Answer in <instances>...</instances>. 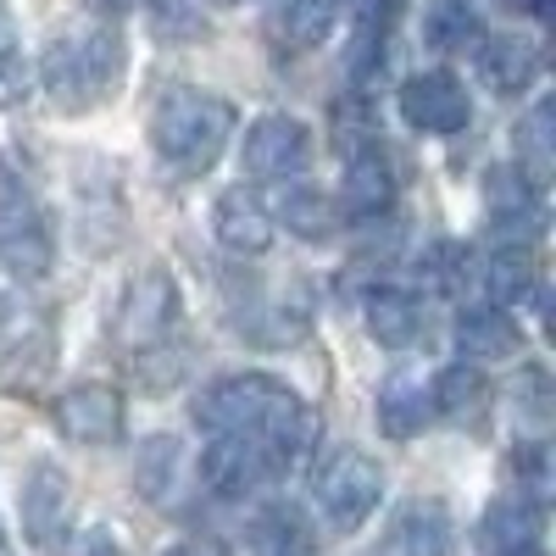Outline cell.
I'll return each instance as SVG.
<instances>
[{
	"label": "cell",
	"instance_id": "29",
	"mask_svg": "<svg viewBox=\"0 0 556 556\" xmlns=\"http://www.w3.org/2000/svg\"><path fill=\"white\" fill-rule=\"evenodd\" d=\"M23 96H28V67H23V56L12 51V45H0V106H12Z\"/></svg>",
	"mask_w": 556,
	"mask_h": 556
},
{
	"label": "cell",
	"instance_id": "20",
	"mask_svg": "<svg viewBox=\"0 0 556 556\" xmlns=\"http://www.w3.org/2000/svg\"><path fill=\"white\" fill-rule=\"evenodd\" d=\"M334 17H340V0H285L273 17L278 51H312V45L334 34Z\"/></svg>",
	"mask_w": 556,
	"mask_h": 556
},
{
	"label": "cell",
	"instance_id": "33",
	"mask_svg": "<svg viewBox=\"0 0 556 556\" xmlns=\"http://www.w3.org/2000/svg\"><path fill=\"white\" fill-rule=\"evenodd\" d=\"M495 556H545L540 545H518V551H495Z\"/></svg>",
	"mask_w": 556,
	"mask_h": 556
},
{
	"label": "cell",
	"instance_id": "24",
	"mask_svg": "<svg viewBox=\"0 0 556 556\" xmlns=\"http://www.w3.org/2000/svg\"><path fill=\"white\" fill-rule=\"evenodd\" d=\"M468 278H473V251L456 245V240H440L417 256V285L434 290V295H462Z\"/></svg>",
	"mask_w": 556,
	"mask_h": 556
},
{
	"label": "cell",
	"instance_id": "3",
	"mask_svg": "<svg viewBox=\"0 0 556 556\" xmlns=\"http://www.w3.org/2000/svg\"><path fill=\"white\" fill-rule=\"evenodd\" d=\"M123 62H128V51H123L117 28H89V34H62L45 45L39 78H45L56 106L89 112L123 84Z\"/></svg>",
	"mask_w": 556,
	"mask_h": 556
},
{
	"label": "cell",
	"instance_id": "28",
	"mask_svg": "<svg viewBox=\"0 0 556 556\" xmlns=\"http://www.w3.org/2000/svg\"><path fill=\"white\" fill-rule=\"evenodd\" d=\"M173 462H178V440H151L146 451H139V490H146L151 501H167V484L178 479Z\"/></svg>",
	"mask_w": 556,
	"mask_h": 556
},
{
	"label": "cell",
	"instance_id": "10",
	"mask_svg": "<svg viewBox=\"0 0 556 556\" xmlns=\"http://www.w3.org/2000/svg\"><path fill=\"white\" fill-rule=\"evenodd\" d=\"M123 395L117 384H78L56 401V429L73 440V445H112L123 440Z\"/></svg>",
	"mask_w": 556,
	"mask_h": 556
},
{
	"label": "cell",
	"instance_id": "5",
	"mask_svg": "<svg viewBox=\"0 0 556 556\" xmlns=\"http://www.w3.org/2000/svg\"><path fill=\"white\" fill-rule=\"evenodd\" d=\"M312 495L323 506V518H329L340 534L362 529V518L379 506L384 495V473H379V462L356 451V445H340L334 456H323V468L312 479Z\"/></svg>",
	"mask_w": 556,
	"mask_h": 556
},
{
	"label": "cell",
	"instance_id": "15",
	"mask_svg": "<svg viewBox=\"0 0 556 556\" xmlns=\"http://www.w3.org/2000/svg\"><path fill=\"white\" fill-rule=\"evenodd\" d=\"M212 228H217V240L235 251V256H262L273 245V217L256 195L245 190H223L217 206H212Z\"/></svg>",
	"mask_w": 556,
	"mask_h": 556
},
{
	"label": "cell",
	"instance_id": "30",
	"mask_svg": "<svg viewBox=\"0 0 556 556\" xmlns=\"http://www.w3.org/2000/svg\"><path fill=\"white\" fill-rule=\"evenodd\" d=\"M401 7L406 0H356V12H362V28H374V34H384L395 17H401Z\"/></svg>",
	"mask_w": 556,
	"mask_h": 556
},
{
	"label": "cell",
	"instance_id": "7",
	"mask_svg": "<svg viewBox=\"0 0 556 556\" xmlns=\"http://www.w3.org/2000/svg\"><path fill=\"white\" fill-rule=\"evenodd\" d=\"M484 206H490L495 235L513 240V251H523V240H534L545 228V195L518 162H495L484 173Z\"/></svg>",
	"mask_w": 556,
	"mask_h": 556
},
{
	"label": "cell",
	"instance_id": "18",
	"mask_svg": "<svg viewBox=\"0 0 556 556\" xmlns=\"http://www.w3.org/2000/svg\"><path fill=\"white\" fill-rule=\"evenodd\" d=\"M273 206H278V212H267V217L285 223L290 235H301V240H329L334 228H340V206L323 195L317 184H285Z\"/></svg>",
	"mask_w": 556,
	"mask_h": 556
},
{
	"label": "cell",
	"instance_id": "34",
	"mask_svg": "<svg viewBox=\"0 0 556 556\" xmlns=\"http://www.w3.org/2000/svg\"><path fill=\"white\" fill-rule=\"evenodd\" d=\"M0 556H7V534H0Z\"/></svg>",
	"mask_w": 556,
	"mask_h": 556
},
{
	"label": "cell",
	"instance_id": "27",
	"mask_svg": "<svg viewBox=\"0 0 556 556\" xmlns=\"http://www.w3.org/2000/svg\"><path fill=\"white\" fill-rule=\"evenodd\" d=\"M429 45H440V51H468V45H479V17L468 7H440L429 17Z\"/></svg>",
	"mask_w": 556,
	"mask_h": 556
},
{
	"label": "cell",
	"instance_id": "12",
	"mask_svg": "<svg viewBox=\"0 0 556 556\" xmlns=\"http://www.w3.org/2000/svg\"><path fill=\"white\" fill-rule=\"evenodd\" d=\"M67 529V473L56 462H34L23 479V534L34 545H56Z\"/></svg>",
	"mask_w": 556,
	"mask_h": 556
},
{
	"label": "cell",
	"instance_id": "9",
	"mask_svg": "<svg viewBox=\"0 0 556 556\" xmlns=\"http://www.w3.org/2000/svg\"><path fill=\"white\" fill-rule=\"evenodd\" d=\"M401 117L417 134H456V128H468L473 101L456 73H412L401 84Z\"/></svg>",
	"mask_w": 556,
	"mask_h": 556
},
{
	"label": "cell",
	"instance_id": "25",
	"mask_svg": "<svg viewBox=\"0 0 556 556\" xmlns=\"http://www.w3.org/2000/svg\"><path fill=\"white\" fill-rule=\"evenodd\" d=\"M251 545L262 551V556H312V534H306V523H301V513L290 506H273V513H262L256 518V529H251Z\"/></svg>",
	"mask_w": 556,
	"mask_h": 556
},
{
	"label": "cell",
	"instance_id": "4",
	"mask_svg": "<svg viewBox=\"0 0 556 556\" xmlns=\"http://www.w3.org/2000/svg\"><path fill=\"white\" fill-rule=\"evenodd\" d=\"M51 262H56L51 217L34 201V190H23V178L0 162V267L12 278H45Z\"/></svg>",
	"mask_w": 556,
	"mask_h": 556
},
{
	"label": "cell",
	"instance_id": "6",
	"mask_svg": "<svg viewBox=\"0 0 556 556\" xmlns=\"http://www.w3.org/2000/svg\"><path fill=\"white\" fill-rule=\"evenodd\" d=\"M178 317V285L162 273V267H146L128 278V290L117 295V312H112V340L128 345V351H146V345H162L167 329Z\"/></svg>",
	"mask_w": 556,
	"mask_h": 556
},
{
	"label": "cell",
	"instance_id": "31",
	"mask_svg": "<svg viewBox=\"0 0 556 556\" xmlns=\"http://www.w3.org/2000/svg\"><path fill=\"white\" fill-rule=\"evenodd\" d=\"M162 556H228L217 540H178V545H167Z\"/></svg>",
	"mask_w": 556,
	"mask_h": 556
},
{
	"label": "cell",
	"instance_id": "26",
	"mask_svg": "<svg viewBox=\"0 0 556 556\" xmlns=\"http://www.w3.org/2000/svg\"><path fill=\"white\" fill-rule=\"evenodd\" d=\"M484 285L501 306H518V301H534L540 295V278H534V262L529 251H501L490 267H484Z\"/></svg>",
	"mask_w": 556,
	"mask_h": 556
},
{
	"label": "cell",
	"instance_id": "2",
	"mask_svg": "<svg viewBox=\"0 0 556 556\" xmlns=\"http://www.w3.org/2000/svg\"><path fill=\"white\" fill-rule=\"evenodd\" d=\"M228 134H235V106L212 89H167L151 117V146L178 173H206L223 156Z\"/></svg>",
	"mask_w": 556,
	"mask_h": 556
},
{
	"label": "cell",
	"instance_id": "21",
	"mask_svg": "<svg viewBox=\"0 0 556 556\" xmlns=\"http://www.w3.org/2000/svg\"><path fill=\"white\" fill-rule=\"evenodd\" d=\"M540 501L518 495V501H495L484 513V545L490 551H518V545H540Z\"/></svg>",
	"mask_w": 556,
	"mask_h": 556
},
{
	"label": "cell",
	"instance_id": "19",
	"mask_svg": "<svg viewBox=\"0 0 556 556\" xmlns=\"http://www.w3.org/2000/svg\"><path fill=\"white\" fill-rule=\"evenodd\" d=\"M367 329H374L379 345H412L424 334V306L395 285H379V290H367Z\"/></svg>",
	"mask_w": 556,
	"mask_h": 556
},
{
	"label": "cell",
	"instance_id": "13",
	"mask_svg": "<svg viewBox=\"0 0 556 556\" xmlns=\"http://www.w3.org/2000/svg\"><path fill=\"white\" fill-rule=\"evenodd\" d=\"M374 412H379V429H384L390 440H412V434H417V429H424L429 417H434L429 379L417 374V367H395V374L379 384Z\"/></svg>",
	"mask_w": 556,
	"mask_h": 556
},
{
	"label": "cell",
	"instance_id": "35",
	"mask_svg": "<svg viewBox=\"0 0 556 556\" xmlns=\"http://www.w3.org/2000/svg\"><path fill=\"white\" fill-rule=\"evenodd\" d=\"M96 556H117V551H96Z\"/></svg>",
	"mask_w": 556,
	"mask_h": 556
},
{
	"label": "cell",
	"instance_id": "16",
	"mask_svg": "<svg viewBox=\"0 0 556 556\" xmlns=\"http://www.w3.org/2000/svg\"><path fill=\"white\" fill-rule=\"evenodd\" d=\"M479 73H484V84L495 89V96H523V89L534 84V73H540V51H534V39H523V34L484 39V51H479Z\"/></svg>",
	"mask_w": 556,
	"mask_h": 556
},
{
	"label": "cell",
	"instance_id": "17",
	"mask_svg": "<svg viewBox=\"0 0 556 556\" xmlns=\"http://www.w3.org/2000/svg\"><path fill=\"white\" fill-rule=\"evenodd\" d=\"M456 345L468 362H495V356H513L523 345V334L501 306H468L456 317Z\"/></svg>",
	"mask_w": 556,
	"mask_h": 556
},
{
	"label": "cell",
	"instance_id": "11",
	"mask_svg": "<svg viewBox=\"0 0 556 556\" xmlns=\"http://www.w3.org/2000/svg\"><path fill=\"white\" fill-rule=\"evenodd\" d=\"M345 184H340V212L351 217H384L395 206V167L384 156V146L374 139V146L362 151H345Z\"/></svg>",
	"mask_w": 556,
	"mask_h": 556
},
{
	"label": "cell",
	"instance_id": "14",
	"mask_svg": "<svg viewBox=\"0 0 556 556\" xmlns=\"http://www.w3.org/2000/svg\"><path fill=\"white\" fill-rule=\"evenodd\" d=\"M367 556H451V518L440 501H412Z\"/></svg>",
	"mask_w": 556,
	"mask_h": 556
},
{
	"label": "cell",
	"instance_id": "22",
	"mask_svg": "<svg viewBox=\"0 0 556 556\" xmlns=\"http://www.w3.org/2000/svg\"><path fill=\"white\" fill-rule=\"evenodd\" d=\"M429 395H434L440 417H468V412H479L490 401V379L479 374V367H468V362H451V367H440V374L429 379Z\"/></svg>",
	"mask_w": 556,
	"mask_h": 556
},
{
	"label": "cell",
	"instance_id": "23",
	"mask_svg": "<svg viewBox=\"0 0 556 556\" xmlns=\"http://www.w3.org/2000/svg\"><path fill=\"white\" fill-rule=\"evenodd\" d=\"M513 146H518V167H523L534 184H545V173H551V162H556V106H551V101H540V106L518 123Z\"/></svg>",
	"mask_w": 556,
	"mask_h": 556
},
{
	"label": "cell",
	"instance_id": "8",
	"mask_svg": "<svg viewBox=\"0 0 556 556\" xmlns=\"http://www.w3.org/2000/svg\"><path fill=\"white\" fill-rule=\"evenodd\" d=\"M306 162H312V134H306L301 117L267 112V117L251 123V134H245V173H251V178L290 184Z\"/></svg>",
	"mask_w": 556,
	"mask_h": 556
},
{
	"label": "cell",
	"instance_id": "32",
	"mask_svg": "<svg viewBox=\"0 0 556 556\" xmlns=\"http://www.w3.org/2000/svg\"><path fill=\"white\" fill-rule=\"evenodd\" d=\"M101 17H123V12H134V7H146V0H89Z\"/></svg>",
	"mask_w": 556,
	"mask_h": 556
},
{
	"label": "cell",
	"instance_id": "1",
	"mask_svg": "<svg viewBox=\"0 0 556 556\" xmlns=\"http://www.w3.org/2000/svg\"><path fill=\"white\" fill-rule=\"evenodd\" d=\"M195 424L206 434H306L317 429V417L290 384L267 374H235V379H217L195 401Z\"/></svg>",
	"mask_w": 556,
	"mask_h": 556
}]
</instances>
